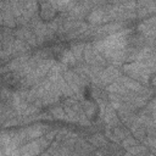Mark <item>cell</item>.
Segmentation results:
<instances>
[{
  "instance_id": "1",
  "label": "cell",
  "mask_w": 156,
  "mask_h": 156,
  "mask_svg": "<svg viewBox=\"0 0 156 156\" xmlns=\"http://www.w3.org/2000/svg\"><path fill=\"white\" fill-rule=\"evenodd\" d=\"M58 17V9L55 7L54 2H40L39 4V18L43 22L51 23Z\"/></svg>"
},
{
  "instance_id": "4",
  "label": "cell",
  "mask_w": 156,
  "mask_h": 156,
  "mask_svg": "<svg viewBox=\"0 0 156 156\" xmlns=\"http://www.w3.org/2000/svg\"><path fill=\"white\" fill-rule=\"evenodd\" d=\"M50 113L52 117H56V118H62L65 116V110L62 107H52L50 110Z\"/></svg>"
},
{
  "instance_id": "3",
  "label": "cell",
  "mask_w": 156,
  "mask_h": 156,
  "mask_svg": "<svg viewBox=\"0 0 156 156\" xmlns=\"http://www.w3.org/2000/svg\"><path fill=\"white\" fill-rule=\"evenodd\" d=\"M102 16H104V11H102L101 9H94V10H91V11L88 13L87 21H88L89 23L94 24V23L100 22V21L102 20Z\"/></svg>"
},
{
  "instance_id": "2",
  "label": "cell",
  "mask_w": 156,
  "mask_h": 156,
  "mask_svg": "<svg viewBox=\"0 0 156 156\" xmlns=\"http://www.w3.org/2000/svg\"><path fill=\"white\" fill-rule=\"evenodd\" d=\"M87 141L90 143L93 146L95 147H102V146H107V139L104 134L101 133H95L93 135H90L89 138H87Z\"/></svg>"
},
{
  "instance_id": "5",
  "label": "cell",
  "mask_w": 156,
  "mask_h": 156,
  "mask_svg": "<svg viewBox=\"0 0 156 156\" xmlns=\"http://www.w3.org/2000/svg\"><path fill=\"white\" fill-rule=\"evenodd\" d=\"M147 84L151 89H156V72H152L147 77Z\"/></svg>"
}]
</instances>
